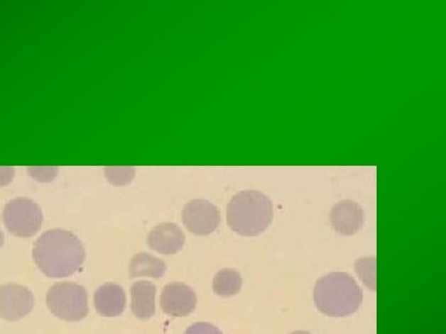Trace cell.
Wrapping results in <instances>:
<instances>
[{"label": "cell", "mask_w": 446, "mask_h": 334, "mask_svg": "<svg viewBox=\"0 0 446 334\" xmlns=\"http://www.w3.org/2000/svg\"><path fill=\"white\" fill-rule=\"evenodd\" d=\"M86 257L82 243L63 229L43 233L33 247V259L46 277H67L77 272Z\"/></svg>", "instance_id": "obj_1"}, {"label": "cell", "mask_w": 446, "mask_h": 334, "mask_svg": "<svg viewBox=\"0 0 446 334\" xmlns=\"http://www.w3.org/2000/svg\"><path fill=\"white\" fill-rule=\"evenodd\" d=\"M364 295L354 277L344 272H331L316 282L315 305L324 315L346 317L359 310Z\"/></svg>", "instance_id": "obj_2"}, {"label": "cell", "mask_w": 446, "mask_h": 334, "mask_svg": "<svg viewBox=\"0 0 446 334\" xmlns=\"http://www.w3.org/2000/svg\"><path fill=\"white\" fill-rule=\"evenodd\" d=\"M273 221L272 201L259 191H242L227 206V222L233 232L254 237L264 232Z\"/></svg>", "instance_id": "obj_3"}, {"label": "cell", "mask_w": 446, "mask_h": 334, "mask_svg": "<svg viewBox=\"0 0 446 334\" xmlns=\"http://www.w3.org/2000/svg\"><path fill=\"white\" fill-rule=\"evenodd\" d=\"M46 304L60 320L78 322L88 315L87 291L75 282H60L50 287Z\"/></svg>", "instance_id": "obj_4"}, {"label": "cell", "mask_w": 446, "mask_h": 334, "mask_svg": "<svg viewBox=\"0 0 446 334\" xmlns=\"http://www.w3.org/2000/svg\"><path fill=\"white\" fill-rule=\"evenodd\" d=\"M3 221L15 237H34L43 224V212L33 199L18 197L5 204Z\"/></svg>", "instance_id": "obj_5"}, {"label": "cell", "mask_w": 446, "mask_h": 334, "mask_svg": "<svg viewBox=\"0 0 446 334\" xmlns=\"http://www.w3.org/2000/svg\"><path fill=\"white\" fill-rule=\"evenodd\" d=\"M219 211L207 199H194L185 206L183 222L196 235H209L219 227Z\"/></svg>", "instance_id": "obj_6"}, {"label": "cell", "mask_w": 446, "mask_h": 334, "mask_svg": "<svg viewBox=\"0 0 446 334\" xmlns=\"http://www.w3.org/2000/svg\"><path fill=\"white\" fill-rule=\"evenodd\" d=\"M34 305V295L25 286L8 284L0 287V318L8 322L21 320Z\"/></svg>", "instance_id": "obj_7"}, {"label": "cell", "mask_w": 446, "mask_h": 334, "mask_svg": "<svg viewBox=\"0 0 446 334\" xmlns=\"http://www.w3.org/2000/svg\"><path fill=\"white\" fill-rule=\"evenodd\" d=\"M197 297L190 286L181 282H173L161 292V305L166 315L185 317L195 310Z\"/></svg>", "instance_id": "obj_8"}, {"label": "cell", "mask_w": 446, "mask_h": 334, "mask_svg": "<svg viewBox=\"0 0 446 334\" xmlns=\"http://www.w3.org/2000/svg\"><path fill=\"white\" fill-rule=\"evenodd\" d=\"M331 226L342 235H352L364 226V209L351 199L334 204L330 213Z\"/></svg>", "instance_id": "obj_9"}, {"label": "cell", "mask_w": 446, "mask_h": 334, "mask_svg": "<svg viewBox=\"0 0 446 334\" xmlns=\"http://www.w3.org/2000/svg\"><path fill=\"white\" fill-rule=\"evenodd\" d=\"M148 244L156 252L173 255L184 247L185 234L175 223H161L151 229L148 235Z\"/></svg>", "instance_id": "obj_10"}, {"label": "cell", "mask_w": 446, "mask_h": 334, "mask_svg": "<svg viewBox=\"0 0 446 334\" xmlns=\"http://www.w3.org/2000/svg\"><path fill=\"white\" fill-rule=\"evenodd\" d=\"M126 297L123 287L116 284L101 286L94 294V307L102 317H116L126 308Z\"/></svg>", "instance_id": "obj_11"}, {"label": "cell", "mask_w": 446, "mask_h": 334, "mask_svg": "<svg viewBox=\"0 0 446 334\" xmlns=\"http://www.w3.org/2000/svg\"><path fill=\"white\" fill-rule=\"evenodd\" d=\"M131 311L141 320H148L156 313V287L149 281H138L131 285Z\"/></svg>", "instance_id": "obj_12"}, {"label": "cell", "mask_w": 446, "mask_h": 334, "mask_svg": "<svg viewBox=\"0 0 446 334\" xmlns=\"http://www.w3.org/2000/svg\"><path fill=\"white\" fill-rule=\"evenodd\" d=\"M166 272V264L159 257L148 252H139L131 257L129 262L131 277H154L161 279Z\"/></svg>", "instance_id": "obj_13"}, {"label": "cell", "mask_w": 446, "mask_h": 334, "mask_svg": "<svg viewBox=\"0 0 446 334\" xmlns=\"http://www.w3.org/2000/svg\"><path fill=\"white\" fill-rule=\"evenodd\" d=\"M214 291L221 297L236 295L242 287V277L234 269H222L214 277Z\"/></svg>", "instance_id": "obj_14"}, {"label": "cell", "mask_w": 446, "mask_h": 334, "mask_svg": "<svg viewBox=\"0 0 446 334\" xmlns=\"http://www.w3.org/2000/svg\"><path fill=\"white\" fill-rule=\"evenodd\" d=\"M376 267L377 260L376 257H362L356 262L354 269L359 274V279L362 280L364 286L369 290L376 291L377 289V279H376Z\"/></svg>", "instance_id": "obj_15"}, {"label": "cell", "mask_w": 446, "mask_h": 334, "mask_svg": "<svg viewBox=\"0 0 446 334\" xmlns=\"http://www.w3.org/2000/svg\"><path fill=\"white\" fill-rule=\"evenodd\" d=\"M106 179L114 186H126L136 176V169L131 166H107L104 169Z\"/></svg>", "instance_id": "obj_16"}, {"label": "cell", "mask_w": 446, "mask_h": 334, "mask_svg": "<svg viewBox=\"0 0 446 334\" xmlns=\"http://www.w3.org/2000/svg\"><path fill=\"white\" fill-rule=\"evenodd\" d=\"M58 169L56 166H33L28 169L30 176L39 182H50L56 177Z\"/></svg>", "instance_id": "obj_17"}, {"label": "cell", "mask_w": 446, "mask_h": 334, "mask_svg": "<svg viewBox=\"0 0 446 334\" xmlns=\"http://www.w3.org/2000/svg\"><path fill=\"white\" fill-rule=\"evenodd\" d=\"M185 334H222V332L216 325H211V323L199 322V323L190 325Z\"/></svg>", "instance_id": "obj_18"}, {"label": "cell", "mask_w": 446, "mask_h": 334, "mask_svg": "<svg viewBox=\"0 0 446 334\" xmlns=\"http://www.w3.org/2000/svg\"><path fill=\"white\" fill-rule=\"evenodd\" d=\"M15 169L9 166H0V187L9 184L14 179Z\"/></svg>", "instance_id": "obj_19"}, {"label": "cell", "mask_w": 446, "mask_h": 334, "mask_svg": "<svg viewBox=\"0 0 446 334\" xmlns=\"http://www.w3.org/2000/svg\"><path fill=\"white\" fill-rule=\"evenodd\" d=\"M291 334H310L308 333V332H304V330H298V332H294V333Z\"/></svg>", "instance_id": "obj_20"}, {"label": "cell", "mask_w": 446, "mask_h": 334, "mask_svg": "<svg viewBox=\"0 0 446 334\" xmlns=\"http://www.w3.org/2000/svg\"><path fill=\"white\" fill-rule=\"evenodd\" d=\"M0 240L3 242V233L0 232Z\"/></svg>", "instance_id": "obj_21"}]
</instances>
